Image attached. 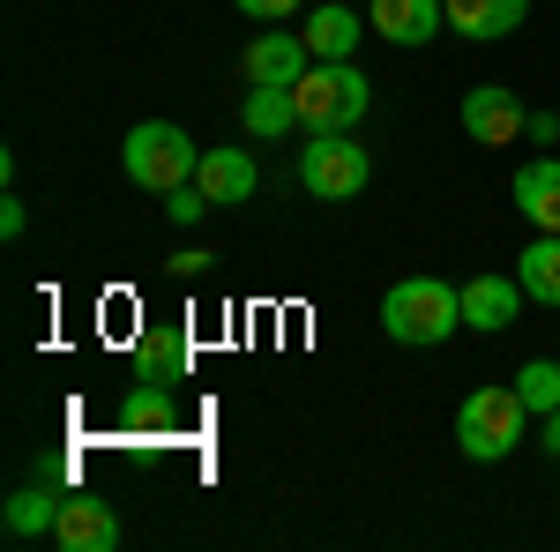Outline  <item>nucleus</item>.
Instances as JSON below:
<instances>
[{
	"mask_svg": "<svg viewBox=\"0 0 560 552\" xmlns=\"http://www.w3.org/2000/svg\"><path fill=\"white\" fill-rule=\"evenodd\" d=\"M366 31H382L388 45H427L448 31L441 0H366Z\"/></svg>",
	"mask_w": 560,
	"mask_h": 552,
	"instance_id": "obj_8",
	"label": "nucleus"
},
{
	"mask_svg": "<svg viewBox=\"0 0 560 552\" xmlns=\"http://www.w3.org/2000/svg\"><path fill=\"white\" fill-rule=\"evenodd\" d=\"M23 224H31V210L8 195V202H0V239H23Z\"/></svg>",
	"mask_w": 560,
	"mask_h": 552,
	"instance_id": "obj_23",
	"label": "nucleus"
},
{
	"mask_svg": "<svg viewBox=\"0 0 560 552\" xmlns=\"http://www.w3.org/2000/svg\"><path fill=\"white\" fill-rule=\"evenodd\" d=\"M441 8H448V31L471 45H493L530 23V0H441Z\"/></svg>",
	"mask_w": 560,
	"mask_h": 552,
	"instance_id": "obj_12",
	"label": "nucleus"
},
{
	"mask_svg": "<svg viewBox=\"0 0 560 552\" xmlns=\"http://www.w3.org/2000/svg\"><path fill=\"white\" fill-rule=\"evenodd\" d=\"M135 381H187V329L179 321L142 329V343H135Z\"/></svg>",
	"mask_w": 560,
	"mask_h": 552,
	"instance_id": "obj_16",
	"label": "nucleus"
},
{
	"mask_svg": "<svg viewBox=\"0 0 560 552\" xmlns=\"http://www.w3.org/2000/svg\"><path fill=\"white\" fill-rule=\"evenodd\" d=\"M516 210L538 232H560V157H530L516 172Z\"/></svg>",
	"mask_w": 560,
	"mask_h": 552,
	"instance_id": "obj_15",
	"label": "nucleus"
},
{
	"mask_svg": "<svg viewBox=\"0 0 560 552\" xmlns=\"http://www.w3.org/2000/svg\"><path fill=\"white\" fill-rule=\"evenodd\" d=\"M232 8H240V15H255V23H292L306 0H232Z\"/></svg>",
	"mask_w": 560,
	"mask_h": 552,
	"instance_id": "obj_22",
	"label": "nucleus"
},
{
	"mask_svg": "<svg viewBox=\"0 0 560 552\" xmlns=\"http://www.w3.org/2000/svg\"><path fill=\"white\" fill-rule=\"evenodd\" d=\"M173 269H179V277H202V269H210V255H202V247H179Z\"/></svg>",
	"mask_w": 560,
	"mask_h": 552,
	"instance_id": "obj_24",
	"label": "nucleus"
},
{
	"mask_svg": "<svg viewBox=\"0 0 560 552\" xmlns=\"http://www.w3.org/2000/svg\"><path fill=\"white\" fill-rule=\"evenodd\" d=\"M382 329L396 343H448L464 329V292L456 284H441V277H404V284H388L382 292Z\"/></svg>",
	"mask_w": 560,
	"mask_h": 552,
	"instance_id": "obj_1",
	"label": "nucleus"
},
{
	"mask_svg": "<svg viewBox=\"0 0 560 552\" xmlns=\"http://www.w3.org/2000/svg\"><path fill=\"white\" fill-rule=\"evenodd\" d=\"M210 210H217V202H210V195H202V187H195V179L165 195V216H173V224H202V216H210Z\"/></svg>",
	"mask_w": 560,
	"mask_h": 552,
	"instance_id": "obj_21",
	"label": "nucleus"
},
{
	"mask_svg": "<svg viewBox=\"0 0 560 552\" xmlns=\"http://www.w3.org/2000/svg\"><path fill=\"white\" fill-rule=\"evenodd\" d=\"M300 38L314 60H351L359 52V38H366V15L351 8V0H329V8H314V15H300Z\"/></svg>",
	"mask_w": 560,
	"mask_h": 552,
	"instance_id": "obj_11",
	"label": "nucleus"
},
{
	"mask_svg": "<svg viewBox=\"0 0 560 552\" xmlns=\"http://www.w3.org/2000/svg\"><path fill=\"white\" fill-rule=\"evenodd\" d=\"M292 105H300L306 134H351L374 105V83L351 68V60H314L300 83H292Z\"/></svg>",
	"mask_w": 560,
	"mask_h": 552,
	"instance_id": "obj_3",
	"label": "nucleus"
},
{
	"mask_svg": "<svg viewBox=\"0 0 560 552\" xmlns=\"http://www.w3.org/2000/svg\"><path fill=\"white\" fill-rule=\"evenodd\" d=\"M255 157H247V150H202V165H195V187H202V195H210V202H224V210H232V202H247V195H255Z\"/></svg>",
	"mask_w": 560,
	"mask_h": 552,
	"instance_id": "obj_14",
	"label": "nucleus"
},
{
	"mask_svg": "<svg viewBox=\"0 0 560 552\" xmlns=\"http://www.w3.org/2000/svg\"><path fill=\"white\" fill-rule=\"evenodd\" d=\"M523 128H530V120H523V97H516V90H501V83L464 90V134H471V142L501 150V142H516Z\"/></svg>",
	"mask_w": 560,
	"mask_h": 552,
	"instance_id": "obj_6",
	"label": "nucleus"
},
{
	"mask_svg": "<svg viewBox=\"0 0 560 552\" xmlns=\"http://www.w3.org/2000/svg\"><path fill=\"white\" fill-rule=\"evenodd\" d=\"M179 403H173V381H135V396L120 403V425H135V433H158V425H173Z\"/></svg>",
	"mask_w": 560,
	"mask_h": 552,
	"instance_id": "obj_19",
	"label": "nucleus"
},
{
	"mask_svg": "<svg viewBox=\"0 0 560 552\" xmlns=\"http://www.w3.org/2000/svg\"><path fill=\"white\" fill-rule=\"evenodd\" d=\"M546 456H560V411H546Z\"/></svg>",
	"mask_w": 560,
	"mask_h": 552,
	"instance_id": "obj_25",
	"label": "nucleus"
},
{
	"mask_svg": "<svg viewBox=\"0 0 560 552\" xmlns=\"http://www.w3.org/2000/svg\"><path fill=\"white\" fill-rule=\"evenodd\" d=\"M52 545L60 552H113L120 545V515L90 493H68L60 501V522H52Z\"/></svg>",
	"mask_w": 560,
	"mask_h": 552,
	"instance_id": "obj_7",
	"label": "nucleus"
},
{
	"mask_svg": "<svg viewBox=\"0 0 560 552\" xmlns=\"http://www.w3.org/2000/svg\"><path fill=\"white\" fill-rule=\"evenodd\" d=\"M516 284L538 306H560V232H538L530 247H523V269H516Z\"/></svg>",
	"mask_w": 560,
	"mask_h": 552,
	"instance_id": "obj_17",
	"label": "nucleus"
},
{
	"mask_svg": "<svg viewBox=\"0 0 560 552\" xmlns=\"http://www.w3.org/2000/svg\"><path fill=\"white\" fill-rule=\"evenodd\" d=\"M523 403H530V419H546V411H560V359H530L516 374Z\"/></svg>",
	"mask_w": 560,
	"mask_h": 552,
	"instance_id": "obj_20",
	"label": "nucleus"
},
{
	"mask_svg": "<svg viewBox=\"0 0 560 552\" xmlns=\"http://www.w3.org/2000/svg\"><path fill=\"white\" fill-rule=\"evenodd\" d=\"M306 68H314V52H306L300 31H261V38L240 52V75H247V83H300Z\"/></svg>",
	"mask_w": 560,
	"mask_h": 552,
	"instance_id": "obj_9",
	"label": "nucleus"
},
{
	"mask_svg": "<svg viewBox=\"0 0 560 552\" xmlns=\"http://www.w3.org/2000/svg\"><path fill=\"white\" fill-rule=\"evenodd\" d=\"M523 425H530L523 388L516 381H486V388H471L464 411H456V448H464L471 463H501V456L523 448Z\"/></svg>",
	"mask_w": 560,
	"mask_h": 552,
	"instance_id": "obj_2",
	"label": "nucleus"
},
{
	"mask_svg": "<svg viewBox=\"0 0 560 552\" xmlns=\"http://www.w3.org/2000/svg\"><path fill=\"white\" fill-rule=\"evenodd\" d=\"M523 284L516 277H501V269H486V277H471L464 284V329H478V337H493V329H509L523 314Z\"/></svg>",
	"mask_w": 560,
	"mask_h": 552,
	"instance_id": "obj_10",
	"label": "nucleus"
},
{
	"mask_svg": "<svg viewBox=\"0 0 560 552\" xmlns=\"http://www.w3.org/2000/svg\"><path fill=\"white\" fill-rule=\"evenodd\" d=\"M120 165H128L135 187L173 195V187H187V179H195L202 150H195V142H187V128H173V120H142V128H128V142H120Z\"/></svg>",
	"mask_w": 560,
	"mask_h": 552,
	"instance_id": "obj_4",
	"label": "nucleus"
},
{
	"mask_svg": "<svg viewBox=\"0 0 560 552\" xmlns=\"http://www.w3.org/2000/svg\"><path fill=\"white\" fill-rule=\"evenodd\" d=\"M366 179H374V157L351 134H314L300 150V187L314 202H351V195H366Z\"/></svg>",
	"mask_w": 560,
	"mask_h": 552,
	"instance_id": "obj_5",
	"label": "nucleus"
},
{
	"mask_svg": "<svg viewBox=\"0 0 560 552\" xmlns=\"http://www.w3.org/2000/svg\"><path fill=\"white\" fill-rule=\"evenodd\" d=\"M240 128L255 134V142H284V134L300 128L292 83H247V97H240Z\"/></svg>",
	"mask_w": 560,
	"mask_h": 552,
	"instance_id": "obj_13",
	"label": "nucleus"
},
{
	"mask_svg": "<svg viewBox=\"0 0 560 552\" xmlns=\"http://www.w3.org/2000/svg\"><path fill=\"white\" fill-rule=\"evenodd\" d=\"M60 501L68 493H45V485H23L8 508H0V522H8V538H52V522H60Z\"/></svg>",
	"mask_w": 560,
	"mask_h": 552,
	"instance_id": "obj_18",
	"label": "nucleus"
}]
</instances>
